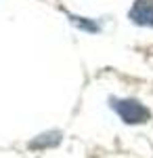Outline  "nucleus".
Wrapping results in <instances>:
<instances>
[{"label": "nucleus", "instance_id": "1", "mask_svg": "<svg viewBox=\"0 0 153 158\" xmlns=\"http://www.w3.org/2000/svg\"><path fill=\"white\" fill-rule=\"evenodd\" d=\"M113 110L118 112V116L124 122L128 124H141V122H147L151 112L143 106L141 101H134V99H113L111 101Z\"/></svg>", "mask_w": 153, "mask_h": 158}, {"label": "nucleus", "instance_id": "2", "mask_svg": "<svg viewBox=\"0 0 153 158\" xmlns=\"http://www.w3.org/2000/svg\"><path fill=\"white\" fill-rule=\"evenodd\" d=\"M130 19L139 25H153V2L151 0H136L130 9Z\"/></svg>", "mask_w": 153, "mask_h": 158}]
</instances>
